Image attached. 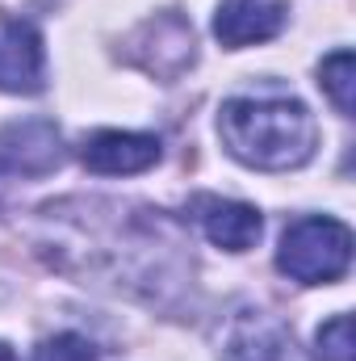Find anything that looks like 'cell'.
<instances>
[{"mask_svg":"<svg viewBox=\"0 0 356 361\" xmlns=\"http://www.w3.org/2000/svg\"><path fill=\"white\" fill-rule=\"evenodd\" d=\"M84 169L101 177H130V173H147L160 160V139L155 135H139V130H96L80 147Z\"/></svg>","mask_w":356,"mask_h":361,"instance_id":"5","label":"cell"},{"mask_svg":"<svg viewBox=\"0 0 356 361\" xmlns=\"http://www.w3.org/2000/svg\"><path fill=\"white\" fill-rule=\"evenodd\" d=\"M46 80L42 38L30 21L0 25V92H38Z\"/></svg>","mask_w":356,"mask_h":361,"instance_id":"6","label":"cell"},{"mask_svg":"<svg viewBox=\"0 0 356 361\" xmlns=\"http://www.w3.org/2000/svg\"><path fill=\"white\" fill-rule=\"evenodd\" d=\"M285 25V0H222L214 17V34L222 47L239 51L252 42H268Z\"/></svg>","mask_w":356,"mask_h":361,"instance_id":"8","label":"cell"},{"mask_svg":"<svg viewBox=\"0 0 356 361\" xmlns=\"http://www.w3.org/2000/svg\"><path fill=\"white\" fill-rule=\"evenodd\" d=\"M218 135L239 164L260 173L302 169L319 147L314 114L289 92H243L222 101Z\"/></svg>","mask_w":356,"mask_h":361,"instance_id":"1","label":"cell"},{"mask_svg":"<svg viewBox=\"0 0 356 361\" xmlns=\"http://www.w3.org/2000/svg\"><path fill=\"white\" fill-rule=\"evenodd\" d=\"M222 361H298L293 332L260 307H243L222 328Z\"/></svg>","mask_w":356,"mask_h":361,"instance_id":"3","label":"cell"},{"mask_svg":"<svg viewBox=\"0 0 356 361\" xmlns=\"http://www.w3.org/2000/svg\"><path fill=\"white\" fill-rule=\"evenodd\" d=\"M34 361H96V349H92V341L76 336V332H59L38 345Z\"/></svg>","mask_w":356,"mask_h":361,"instance_id":"11","label":"cell"},{"mask_svg":"<svg viewBox=\"0 0 356 361\" xmlns=\"http://www.w3.org/2000/svg\"><path fill=\"white\" fill-rule=\"evenodd\" d=\"M0 361H17V357H13V349H8V345H0Z\"/></svg>","mask_w":356,"mask_h":361,"instance_id":"12","label":"cell"},{"mask_svg":"<svg viewBox=\"0 0 356 361\" xmlns=\"http://www.w3.org/2000/svg\"><path fill=\"white\" fill-rule=\"evenodd\" d=\"M319 85H323V92L331 97V105L344 118H352V109H356V59H352V51L327 55L319 63Z\"/></svg>","mask_w":356,"mask_h":361,"instance_id":"9","label":"cell"},{"mask_svg":"<svg viewBox=\"0 0 356 361\" xmlns=\"http://www.w3.org/2000/svg\"><path fill=\"white\" fill-rule=\"evenodd\" d=\"M352 265V231L340 219L310 214L285 227L276 248V269L302 286H327L340 281Z\"/></svg>","mask_w":356,"mask_h":361,"instance_id":"2","label":"cell"},{"mask_svg":"<svg viewBox=\"0 0 356 361\" xmlns=\"http://www.w3.org/2000/svg\"><path fill=\"white\" fill-rule=\"evenodd\" d=\"M189 219L205 231L210 244L227 248V252H248L256 248L260 231H265V219L256 206L248 202H231V197H218V193H197L189 202Z\"/></svg>","mask_w":356,"mask_h":361,"instance_id":"4","label":"cell"},{"mask_svg":"<svg viewBox=\"0 0 356 361\" xmlns=\"http://www.w3.org/2000/svg\"><path fill=\"white\" fill-rule=\"evenodd\" d=\"M0 160L13 173L25 177H42L51 169L63 164V147H59V130L55 122H13L0 130Z\"/></svg>","mask_w":356,"mask_h":361,"instance_id":"7","label":"cell"},{"mask_svg":"<svg viewBox=\"0 0 356 361\" xmlns=\"http://www.w3.org/2000/svg\"><path fill=\"white\" fill-rule=\"evenodd\" d=\"M314 357L319 361H356L352 349V315H331L319 336H314Z\"/></svg>","mask_w":356,"mask_h":361,"instance_id":"10","label":"cell"}]
</instances>
